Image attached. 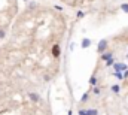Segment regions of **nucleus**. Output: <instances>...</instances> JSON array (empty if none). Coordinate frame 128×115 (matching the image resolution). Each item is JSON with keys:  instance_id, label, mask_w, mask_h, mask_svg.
Here are the masks:
<instances>
[{"instance_id": "obj_20", "label": "nucleus", "mask_w": 128, "mask_h": 115, "mask_svg": "<svg viewBox=\"0 0 128 115\" xmlns=\"http://www.w3.org/2000/svg\"><path fill=\"white\" fill-rule=\"evenodd\" d=\"M24 2H27V0H24Z\"/></svg>"}, {"instance_id": "obj_19", "label": "nucleus", "mask_w": 128, "mask_h": 115, "mask_svg": "<svg viewBox=\"0 0 128 115\" xmlns=\"http://www.w3.org/2000/svg\"><path fill=\"white\" fill-rule=\"evenodd\" d=\"M124 76H125V78H128V70H125V72H124Z\"/></svg>"}, {"instance_id": "obj_16", "label": "nucleus", "mask_w": 128, "mask_h": 115, "mask_svg": "<svg viewBox=\"0 0 128 115\" xmlns=\"http://www.w3.org/2000/svg\"><path fill=\"white\" fill-rule=\"evenodd\" d=\"M121 9H122L124 12H128V5H125V3H124V5L121 6Z\"/></svg>"}, {"instance_id": "obj_10", "label": "nucleus", "mask_w": 128, "mask_h": 115, "mask_svg": "<svg viewBox=\"0 0 128 115\" xmlns=\"http://www.w3.org/2000/svg\"><path fill=\"white\" fill-rule=\"evenodd\" d=\"M88 97H90V96H88V93H84V96H82V99H80V102H82V103H85V102L88 100Z\"/></svg>"}, {"instance_id": "obj_17", "label": "nucleus", "mask_w": 128, "mask_h": 115, "mask_svg": "<svg viewBox=\"0 0 128 115\" xmlns=\"http://www.w3.org/2000/svg\"><path fill=\"white\" fill-rule=\"evenodd\" d=\"M33 8H36V3H34V2H32V3L28 5V9H33Z\"/></svg>"}, {"instance_id": "obj_6", "label": "nucleus", "mask_w": 128, "mask_h": 115, "mask_svg": "<svg viewBox=\"0 0 128 115\" xmlns=\"http://www.w3.org/2000/svg\"><path fill=\"white\" fill-rule=\"evenodd\" d=\"M91 45V39H88V37H85V39H82V48L85 49V48H88Z\"/></svg>"}, {"instance_id": "obj_8", "label": "nucleus", "mask_w": 128, "mask_h": 115, "mask_svg": "<svg viewBox=\"0 0 128 115\" xmlns=\"http://www.w3.org/2000/svg\"><path fill=\"white\" fill-rule=\"evenodd\" d=\"M113 76H116V78H118V79H124V78H125V76H124V73H122V72H115V73H113Z\"/></svg>"}, {"instance_id": "obj_18", "label": "nucleus", "mask_w": 128, "mask_h": 115, "mask_svg": "<svg viewBox=\"0 0 128 115\" xmlns=\"http://www.w3.org/2000/svg\"><path fill=\"white\" fill-rule=\"evenodd\" d=\"M94 94H100V88H97V87L94 88Z\"/></svg>"}, {"instance_id": "obj_3", "label": "nucleus", "mask_w": 128, "mask_h": 115, "mask_svg": "<svg viewBox=\"0 0 128 115\" xmlns=\"http://www.w3.org/2000/svg\"><path fill=\"white\" fill-rule=\"evenodd\" d=\"M28 99L33 100V102H40V100H42V97H40L37 93H28Z\"/></svg>"}, {"instance_id": "obj_5", "label": "nucleus", "mask_w": 128, "mask_h": 115, "mask_svg": "<svg viewBox=\"0 0 128 115\" xmlns=\"http://www.w3.org/2000/svg\"><path fill=\"white\" fill-rule=\"evenodd\" d=\"M113 57V54H112V51H109V52H103L101 54V60H104V61H107L109 58Z\"/></svg>"}, {"instance_id": "obj_13", "label": "nucleus", "mask_w": 128, "mask_h": 115, "mask_svg": "<svg viewBox=\"0 0 128 115\" xmlns=\"http://www.w3.org/2000/svg\"><path fill=\"white\" fill-rule=\"evenodd\" d=\"M90 84H91V85H96V84H97V78H96V76H92V78L90 79Z\"/></svg>"}, {"instance_id": "obj_2", "label": "nucleus", "mask_w": 128, "mask_h": 115, "mask_svg": "<svg viewBox=\"0 0 128 115\" xmlns=\"http://www.w3.org/2000/svg\"><path fill=\"white\" fill-rule=\"evenodd\" d=\"M107 49V40L106 39H101L100 42H98V51L100 52H104Z\"/></svg>"}, {"instance_id": "obj_4", "label": "nucleus", "mask_w": 128, "mask_h": 115, "mask_svg": "<svg viewBox=\"0 0 128 115\" xmlns=\"http://www.w3.org/2000/svg\"><path fill=\"white\" fill-rule=\"evenodd\" d=\"M60 51H61V49H60L58 45H54V46H52V55H54V57H60Z\"/></svg>"}, {"instance_id": "obj_15", "label": "nucleus", "mask_w": 128, "mask_h": 115, "mask_svg": "<svg viewBox=\"0 0 128 115\" xmlns=\"http://www.w3.org/2000/svg\"><path fill=\"white\" fill-rule=\"evenodd\" d=\"M78 114H79V115H88V112H86V109H79V111H78Z\"/></svg>"}, {"instance_id": "obj_9", "label": "nucleus", "mask_w": 128, "mask_h": 115, "mask_svg": "<svg viewBox=\"0 0 128 115\" xmlns=\"http://www.w3.org/2000/svg\"><path fill=\"white\" fill-rule=\"evenodd\" d=\"M88 115H98V111L97 109H86Z\"/></svg>"}, {"instance_id": "obj_1", "label": "nucleus", "mask_w": 128, "mask_h": 115, "mask_svg": "<svg viewBox=\"0 0 128 115\" xmlns=\"http://www.w3.org/2000/svg\"><path fill=\"white\" fill-rule=\"evenodd\" d=\"M113 69H115V72H125V70H128L125 63H115L113 64Z\"/></svg>"}, {"instance_id": "obj_7", "label": "nucleus", "mask_w": 128, "mask_h": 115, "mask_svg": "<svg viewBox=\"0 0 128 115\" xmlns=\"http://www.w3.org/2000/svg\"><path fill=\"white\" fill-rule=\"evenodd\" d=\"M110 90H112V91H113L115 94H118V93L121 91V87L118 85V84H115V85H112V87H110Z\"/></svg>"}, {"instance_id": "obj_12", "label": "nucleus", "mask_w": 128, "mask_h": 115, "mask_svg": "<svg viewBox=\"0 0 128 115\" xmlns=\"http://www.w3.org/2000/svg\"><path fill=\"white\" fill-rule=\"evenodd\" d=\"M4 36H6V30H4V29H0V39H3Z\"/></svg>"}, {"instance_id": "obj_14", "label": "nucleus", "mask_w": 128, "mask_h": 115, "mask_svg": "<svg viewBox=\"0 0 128 115\" xmlns=\"http://www.w3.org/2000/svg\"><path fill=\"white\" fill-rule=\"evenodd\" d=\"M76 17H78V18H79V20H80V18H84V17H85V14H84V12H82V11H79V12H78V14H76Z\"/></svg>"}, {"instance_id": "obj_11", "label": "nucleus", "mask_w": 128, "mask_h": 115, "mask_svg": "<svg viewBox=\"0 0 128 115\" xmlns=\"http://www.w3.org/2000/svg\"><path fill=\"white\" fill-rule=\"evenodd\" d=\"M113 64H115V60H113V57L109 58V60L106 61V66H113Z\"/></svg>"}]
</instances>
